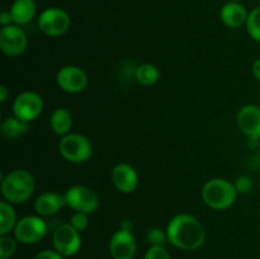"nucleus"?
<instances>
[{
    "label": "nucleus",
    "mask_w": 260,
    "mask_h": 259,
    "mask_svg": "<svg viewBox=\"0 0 260 259\" xmlns=\"http://www.w3.org/2000/svg\"><path fill=\"white\" fill-rule=\"evenodd\" d=\"M167 235L172 245L183 250H197L206 241V230L201 221L188 213H179L169 221Z\"/></svg>",
    "instance_id": "f257e3e1"
},
{
    "label": "nucleus",
    "mask_w": 260,
    "mask_h": 259,
    "mask_svg": "<svg viewBox=\"0 0 260 259\" xmlns=\"http://www.w3.org/2000/svg\"><path fill=\"white\" fill-rule=\"evenodd\" d=\"M35 179L24 169H15L2 180V195L9 203H23L33 195Z\"/></svg>",
    "instance_id": "f03ea898"
},
{
    "label": "nucleus",
    "mask_w": 260,
    "mask_h": 259,
    "mask_svg": "<svg viewBox=\"0 0 260 259\" xmlns=\"http://www.w3.org/2000/svg\"><path fill=\"white\" fill-rule=\"evenodd\" d=\"M235 184L223 178L210 179L202 188V198L208 207L213 210H226L236 200Z\"/></svg>",
    "instance_id": "7ed1b4c3"
},
{
    "label": "nucleus",
    "mask_w": 260,
    "mask_h": 259,
    "mask_svg": "<svg viewBox=\"0 0 260 259\" xmlns=\"http://www.w3.org/2000/svg\"><path fill=\"white\" fill-rule=\"evenodd\" d=\"M58 151L70 163L86 161L93 154L90 141L80 134H68L58 144Z\"/></svg>",
    "instance_id": "20e7f679"
},
{
    "label": "nucleus",
    "mask_w": 260,
    "mask_h": 259,
    "mask_svg": "<svg viewBox=\"0 0 260 259\" xmlns=\"http://www.w3.org/2000/svg\"><path fill=\"white\" fill-rule=\"evenodd\" d=\"M70 15L61 8H47L38 17V27L46 36L50 37L65 35L70 29Z\"/></svg>",
    "instance_id": "39448f33"
},
{
    "label": "nucleus",
    "mask_w": 260,
    "mask_h": 259,
    "mask_svg": "<svg viewBox=\"0 0 260 259\" xmlns=\"http://www.w3.org/2000/svg\"><path fill=\"white\" fill-rule=\"evenodd\" d=\"M47 234V223L40 216H25L14 228V238L22 244H36Z\"/></svg>",
    "instance_id": "423d86ee"
},
{
    "label": "nucleus",
    "mask_w": 260,
    "mask_h": 259,
    "mask_svg": "<svg viewBox=\"0 0 260 259\" xmlns=\"http://www.w3.org/2000/svg\"><path fill=\"white\" fill-rule=\"evenodd\" d=\"M52 243L55 250L63 256L75 255L81 246L80 231L76 230L70 222L61 223L53 231Z\"/></svg>",
    "instance_id": "0eeeda50"
},
{
    "label": "nucleus",
    "mask_w": 260,
    "mask_h": 259,
    "mask_svg": "<svg viewBox=\"0 0 260 259\" xmlns=\"http://www.w3.org/2000/svg\"><path fill=\"white\" fill-rule=\"evenodd\" d=\"M27 35L18 24L5 25L0 30V50L9 57L20 56L27 48Z\"/></svg>",
    "instance_id": "6e6552de"
},
{
    "label": "nucleus",
    "mask_w": 260,
    "mask_h": 259,
    "mask_svg": "<svg viewBox=\"0 0 260 259\" xmlns=\"http://www.w3.org/2000/svg\"><path fill=\"white\" fill-rule=\"evenodd\" d=\"M66 205L75 212L93 213L98 208L99 200L94 190L85 185H74L65 193Z\"/></svg>",
    "instance_id": "1a4fd4ad"
},
{
    "label": "nucleus",
    "mask_w": 260,
    "mask_h": 259,
    "mask_svg": "<svg viewBox=\"0 0 260 259\" xmlns=\"http://www.w3.org/2000/svg\"><path fill=\"white\" fill-rule=\"evenodd\" d=\"M43 109V101L40 94L35 91H23L13 102V113L25 122L37 118Z\"/></svg>",
    "instance_id": "9d476101"
},
{
    "label": "nucleus",
    "mask_w": 260,
    "mask_h": 259,
    "mask_svg": "<svg viewBox=\"0 0 260 259\" xmlns=\"http://www.w3.org/2000/svg\"><path fill=\"white\" fill-rule=\"evenodd\" d=\"M56 83L58 88L66 93H80L88 85V76L83 69L74 65H66L58 70Z\"/></svg>",
    "instance_id": "9b49d317"
},
{
    "label": "nucleus",
    "mask_w": 260,
    "mask_h": 259,
    "mask_svg": "<svg viewBox=\"0 0 260 259\" xmlns=\"http://www.w3.org/2000/svg\"><path fill=\"white\" fill-rule=\"evenodd\" d=\"M137 244L131 230L119 229L109 240V253L113 259H134Z\"/></svg>",
    "instance_id": "f8f14e48"
},
{
    "label": "nucleus",
    "mask_w": 260,
    "mask_h": 259,
    "mask_svg": "<svg viewBox=\"0 0 260 259\" xmlns=\"http://www.w3.org/2000/svg\"><path fill=\"white\" fill-rule=\"evenodd\" d=\"M238 124L249 140H260V107L255 104L241 107L238 113Z\"/></svg>",
    "instance_id": "ddd939ff"
},
{
    "label": "nucleus",
    "mask_w": 260,
    "mask_h": 259,
    "mask_svg": "<svg viewBox=\"0 0 260 259\" xmlns=\"http://www.w3.org/2000/svg\"><path fill=\"white\" fill-rule=\"evenodd\" d=\"M112 183L122 193H132L139 184V175L132 165L121 163L112 170Z\"/></svg>",
    "instance_id": "4468645a"
},
{
    "label": "nucleus",
    "mask_w": 260,
    "mask_h": 259,
    "mask_svg": "<svg viewBox=\"0 0 260 259\" xmlns=\"http://www.w3.org/2000/svg\"><path fill=\"white\" fill-rule=\"evenodd\" d=\"M248 10L243 4L238 2H230L221 8V22L230 28H239L246 24L248 20Z\"/></svg>",
    "instance_id": "2eb2a0df"
},
{
    "label": "nucleus",
    "mask_w": 260,
    "mask_h": 259,
    "mask_svg": "<svg viewBox=\"0 0 260 259\" xmlns=\"http://www.w3.org/2000/svg\"><path fill=\"white\" fill-rule=\"evenodd\" d=\"M66 205L65 196L56 192H45L38 196L35 201V210L41 216H52Z\"/></svg>",
    "instance_id": "dca6fc26"
},
{
    "label": "nucleus",
    "mask_w": 260,
    "mask_h": 259,
    "mask_svg": "<svg viewBox=\"0 0 260 259\" xmlns=\"http://www.w3.org/2000/svg\"><path fill=\"white\" fill-rule=\"evenodd\" d=\"M37 5L35 0H14L10 7V15L14 24L25 25L35 18Z\"/></svg>",
    "instance_id": "f3484780"
},
{
    "label": "nucleus",
    "mask_w": 260,
    "mask_h": 259,
    "mask_svg": "<svg viewBox=\"0 0 260 259\" xmlns=\"http://www.w3.org/2000/svg\"><path fill=\"white\" fill-rule=\"evenodd\" d=\"M50 124L52 131L58 136H65L69 134L73 126V116L65 108H57L51 114Z\"/></svg>",
    "instance_id": "a211bd4d"
},
{
    "label": "nucleus",
    "mask_w": 260,
    "mask_h": 259,
    "mask_svg": "<svg viewBox=\"0 0 260 259\" xmlns=\"http://www.w3.org/2000/svg\"><path fill=\"white\" fill-rule=\"evenodd\" d=\"M29 130V122H25L18 117H8L2 123V134L5 139L14 140L27 134Z\"/></svg>",
    "instance_id": "6ab92c4d"
},
{
    "label": "nucleus",
    "mask_w": 260,
    "mask_h": 259,
    "mask_svg": "<svg viewBox=\"0 0 260 259\" xmlns=\"http://www.w3.org/2000/svg\"><path fill=\"white\" fill-rule=\"evenodd\" d=\"M17 215L12 203L8 201L0 202V235H9L17 225Z\"/></svg>",
    "instance_id": "aec40b11"
},
{
    "label": "nucleus",
    "mask_w": 260,
    "mask_h": 259,
    "mask_svg": "<svg viewBox=\"0 0 260 259\" xmlns=\"http://www.w3.org/2000/svg\"><path fill=\"white\" fill-rule=\"evenodd\" d=\"M135 76H136V80L142 85H152L159 80L160 71L152 63H142L136 68Z\"/></svg>",
    "instance_id": "412c9836"
},
{
    "label": "nucleus",
    "mask_w": 260,
    "mask_h": 259,
    "mask_svg": "<svg viewBox=\"0 0 260 259\" xmlns=\"http://www.w3.org/2000/svg\"><path fill=\"white\" fill-rule=\"evenodd\" d=\"M245 25L249 36L256 42H260V7L254 8L249 12Z\"/></svg>",
    "instance_id": "4be33fe9"
},
{
    "label": "nucleus",
    "mask_w": 260,
    "mask_h": 259,
    "mask_svg": "<svg viewBox=\"0 0 260 259\" xmlns=\"http://www.w3.org/2000/svg\"><path fill=\"white\" fill-rule=\"evenodd\" d=\"M17 239L9 235H0V259H9L17 251Z\"/></svg>",
    "instance_id": "5701e85b"
},
{
    "label": "nucleus",
    "mask_w": 260,
    "mask_h": 259,
    "mask_svg": "<svg viewBox=\"0 0 260 259\" xmlns=\"http://www.w3.org/2000/svg\"><path fill=\"white\" fill-rule=\"evenodd\" d=\"M168 240L167 231H162L161 229H150L147 231V241H149L150 246L151 245H164L165 241Z\"/></svg>",
    "instance_id": "b1692460"
},
{
    "label": "nucleus",
    "mask_w": 260,
    "mask_h": 259,
    "mask_svg": "<svg viewBox=\"0 0 260 259\" xmlns=\"http://www.w3.org/2000/svg\"><path fill=\"white\" fill-rule=\"evenodd\" d=\"M144 259H170V254L164 245H151L145 253Z\"/></svg>",
    "instance_id": "393cba45"
},
{
    "label": "nucleus",
    "mask_w": 260,
    "mask_h": 259,
    "mask_svg": "<svg viewBox=\"0 0 260 259\" xmlns=\"http://www.w3.org/2000/svg\"><path fill=\"white\" fill-rule=\"evenodd\" d=\"M70 223L78 231H83L88 228L89 225V218L88 213L84 212H74V215L71 216Z\"/></svg>",
    "instance_id": "a878e982"
},
{
    "label": "nucleus",
    "mask_w": 260,
    "mask_h": 259,
    "mask_svg": "<svg viewBox=\"0 0 260 259\" xmlns=\"http://www.w3.org/2000/svg\"><path fill=\"white\" fill-rule=\"evenodd\" d=\"M253 187V183H251V179L249 177H245V175H241L236 179L235 188L238 192H249Z\"/></svg>",
    "instance_id": "bb28decb"
},
{
    "label": "nucleus",
    "mask_w": 260,
    "mask_h": 259,
    "mask_svg": "<svg viewBox=\"0 0 260 259\" xmlns=\"http://www.w3.org/2000/svg\"><path fill=\"white\" fill-rule=\"evenodd\" d=\"M35 259H65V256L62 254L58 253L57 250H51V249H46V250L40 251V253L36 255Z\"/></svg>",
    "instance_id": "cd10ccee"
},
{
    "label": "nucleus",
    "mask_w": 260,
    "mask_h": 259,
    "mask_svg": "<svg viewBox=\"0 0 260 259\" xmlns=\"http://www.w3.org/2000/svg\"><path fill=\"white\" fill-rule=\"evenodd\" d=\"M13 23V19H12V15H10V12H5V10H3L2 14H0V24L3 25V27H5V25H9Z\"/></svg>",
    "instance_id": "c85d7f7f"
},
{
    "label": "nucleus",
    "mask_w": 260,
    "mask_h": 259,
    "mask_svg": "<svg viewBox=\"0 0 260 259\" xmlns=\"http://www.w3.org/2000/svg\"><path fill=\"white\" fill-rule=\"evenodd\" d=\"M253 74L255 76V79H258L260 81V58H256L253 63Z\"/></svg>",
    "instance_id": "c756f323"
},
{
    "label": "nucleus",
    "mask_w": 260,
    "mask_h": 259,
    "mask_svg": "<svg viewBox=\"0 0 260 259\" xmlns=\"http://www.w3.org/2000/svg\"><path fill=\"white\" fill-rule=\"evenodd\" d=\"M8 95H9V90H8L7 86L5 85L0 86V102H2V103H4V102L7 101Z\"/></svg>",
    "instance_id": "7c9ffc66"
},
{
    "label": "nucleus",
    "mask_w": 260,
    "mask_h": 259,
    "mask_svg": "<svg viewBox=\"0 0 260 259\" xmlns=\"http://www.w3.org/2000/svg\"><path fill=\"white\" fill-rule=\"evenodd\" d=\"M230 2H238L239 3V2H241V0H230Z\"/></svg>",
    "instance_id": "2f4dec72"
},
{
    "label": "nucleus",
    "mask_w": 260,
    "mask_h": 259,
    "mask_svg": "<svg viewBox=\"0 0 260 259\" xmlns=\"http://www.w3.org/2000/svg\"><path fill=\"white\" fill-rule=\"evenodd\" d=\"M259 150H260V144H259Z\"/></svg>",
    "instance_id": "473e14b6"
},
{
    "label": "nucleus",
    "mask_w": 260,
    "mask_h": 259,
    "mask_svg": "<svg viewBox=\"0 0 260 259\" xmlns=\"http://www.w3.org/2000/svg\"><path fill=\"white\" fill-rule=\"evenodd\" d=\"M259 3H260V0H259Z\"/></svg>",
    "instance_id": "72a5a7b5"
}]
</instances>
